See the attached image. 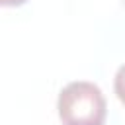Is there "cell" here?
Returning a JSON list of instances; mask_svg holds the SVG:
<instances>
[{"instance_id":"2","label":"cell","mask_w":125,"mask_h":125,"mask_svg":"<svg viewBox=\"0 0 125 125\" xmlns=\"http://www.w3.org/2000/svg\"><path fill=\"white\" fill-rule=\"evenodd\" d=\"M113 90L117 94V98L125 104V64H121L115 72V78H113Z\"/></svg>"},{"instance_id":"3","label":"cell","mask_w":125,"mask_h":125,"mask_svg":"<svg viewBox=\"0 0 125 125\" xmlns=\"http://www.w3.org/2000/svg\"><path fill=\"white\" fill-rule=\"evenodd\" d=\"M27 0H2V4L4 6H21V4H25Z\"/></svg>"},{"instance_id":"1","label":"cell","mask_w":125,"mask_h":125,"mask_svg":"<svg viewBox=\"0 0 125 125\" xmlns=\"http://www.w3.org/2000/svg\"><path fill=\"white\" fill-rule=\"evenodd\" d=\"M57 109L62 125H104L107 104L94 82L74 80L59 92Z\"/></svg>"}]
</instances>
